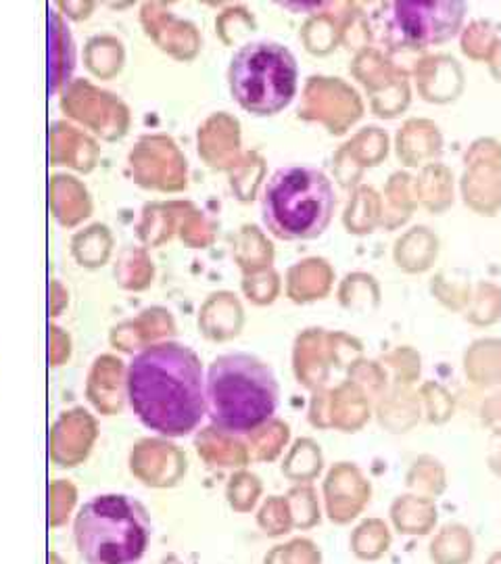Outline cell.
<instances>
[{
    "label": "cell",
    "instance_id": "6",
    "mask_svg": "<svg viewBox=\"0 0 501 564\" xmlns=\"http://www.w3.org/2000/svg\"><path fill=\"white\" fill-rule=\"evenodd\" d=\"M464 18V2H391L384 13V36L395 46L426 48L456 39Z\"/></svg>",
    "mask_w": 501,
    "mask_h": 564
},
{
    "label": "cell",
    "instance_id": "4",
    "mask_svg": "<svg viewBox=\"0 0 501 564\" xmlns=\"http://www.w3.org/2000/svg\"><path fill=\"white\" fill-rule=\"evenodd\" d=\"M74 538L86 564H139L151 544V517L137 498L105 494L81 506Z\"/></svg>",
    "mask_w": 501,
    "mask_h": 564
},
{
    "label": "cell",
    "instance_id": "5",
    "mask_svg": "<svg viewBox=\"0 0 501 564\" xmlns=\"http://www.w3.org/2000/svg\"><path fill=\"white\" fill-rule=\"evenodd\" d=\"M299 84V65L295 55L274 41L242 44L228 67V86L232 99L253 116H276L286 109Z\"/></svg>",
    "mask_w": 501,
    "mask_h": 564
},
{
    "label": "cell",
    "instance_id": "3",
    "mask_svg": "<svg viewBox=\"0 0 501 564\" xmlns=\"http://www.w3.org/2000/svg\"><path fill=\"white\" fill-rule=\"evenodd\" d=\"M337 195L320 167L295 163L279 167L265 182L261 220L282 241H312L333 223Z\"/></svg>",
    "mask_w": 501,
    "mask_h": 564
},
{
    "label": "cell",
    "instance_id": "1",
    "mask_svg": "<svg viewBox=\"0 0 501 564\" xmlns=\"http://www.w3.org/2000/svg\"><path fill=\"white\" fill-rule=\"evenodd\" d=\"M126 387L134 414L163 437H186L207 416L199 356L182 343L142 349L128 366Z\"/></svg>",
    "mask_w": 501,
    "mask_h": 564
},
{
    "label": "cell",
    "instance_id": "2",
    "mask_svg": "<svg viewBox=\"0 0 501 564\" xmlns=\"http://www.w3.org/2000/svg\"><path fill=\"white\" fill-rule=\"evenodd\" d=\"M207 416L230 435H249L279 410L281 387L274 370L251 354H226L209 364L205 379Z\"/></svg>",
    "mask_w": 501,
    "mask_h": 564
}]
</instances>
